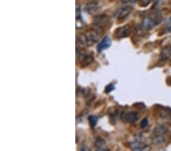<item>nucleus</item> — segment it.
<instances>
[{
    "label": "nucleus",
    "mask_w": 171,
    "mask_h": 151,
    "mask_svg": "<svg viewBox=\"0 0 171 151\" xmlns=\"http://www.w3.org/2000/svg\"><path fill=\"white\" fill-rule=\"evenodd\" d=\"M94 146L99 150H108L107 148H106V142L100 137L96 139L94 142Z\"/></svg>",
    "instance_id": "11"
},
{
    "label": "nucleus",
    "mask_w": 171,
    "mask_h": 151,
    "mask_svg": "<svg viewBox=\"0 0 171 151\" xmlns=\"http://www.w3.org/2000/svg\"><path fill=\"white\" fill-rule=\"evenodd\" d=\"M78 61L82 66H87L94 61V54L91 51H87L85 50H80V52L77 51Z\"/></svg>",
    "instance_id": "2"
},
{
    "label": "nucleus",
    "mask_w": 171,
    "mask_h": 151,
    "mask_svg": "<svg viewBox=\"0 0 171 151\" xmlns=\"http://www.w3.org/2000/svg\"><path fill=\"white\" fill-rule=\"evenodd\" d=\"M114 88H115V87H114L113 84L110 83V84H109V85H108L106 87V90H105V92L108 93H109V92L112 91V90H113Z\"/></svg>",
    "instance_id": "15"
},
{
    "label": "nucleus",
    "mask_w": 171,
    "mask_h": 151,
    "mask_svg": "<svg viewBox=\"0 0 171 151\" xmlns=\"http://www.w3.org/2000/svg\"><path fill=\"white\" fill-rule=\"evenodd\" d=\"M129 147L133 150H144L148 148V145L141 140H136L129 143Z\"/></svg>",
    "instance_id": "7"
},
{
    "label": "nucleus",
    "mask_w": 171,
    "mask_h": 151,
    "mask_svg": "<svg viewBox=\"0 0 171 151\" xmlns=\"http://www.w3.org/2000/svg\"><path fill=\"white\" fill-rule=\"evenodd\" d=\"M166 131H167V128L164 125H158L154 128L153 134H154V136H165Z\"/></svg>",
    "instance_id": "12"
},
{
    "label": "nucleus",
    "mask_w": 171,
    "mask_h": 151,
    "mask_svg": "<svg viewBox=\"0 0 171 151\" xmlns=\"http://www.w3.org/2000/svg\"><path fill=\"white\" fill-rule=\"evenodd\" d=\"M132 12V7L129 6V5H126V6L121 7L120 9H119L115 12L114 16L118 20H124L131 14Z\"/></svg>",
    "instance_id": "5"
},
{
    "label": "nucleus",
    "mask_w": 171,
    "mask_h": 151,
    "mask_svg": "<svg viewBox=\"0 0 171 151\" xmlns=\"http://www.w3.org/2000/svg\"><path fill=\"white\" fill-rule=\"evenodd\" d=\"M130 32H131L130 26L129 25H124V26L118 28L117 29L115 30V31H114V35H115L116 38L122 39L129 36Z\"/></svg>",
    "instance_id": "6"
},
{
    "label": "nucleus",
    "mask_w": 171,
    "mask_h": 151,
    "mask_svg": "<svg viewBox=\"0 0 171 151\" xmlns=\"http://www.w3.org/2000/svg\"><path fill=\"white\" fill-rule=\"evenodd\" d=\"M132 0H121V2H123V3H129V2H131Z\"/></svg>",
    "instance_id": "16"
},
{
    "label": "nucleus",
    "mask_w": 171,
    "mask_h": 151,
    "mask_svg": "<svg viewBox=\"0 0 171 151\" xmlns=\"http://www.w3.org/2000/svg\"><path fill=\"white\" fill-rule=\"evenodd\" d=\"M100 38V32L96 29H91L85 33L79 34L77 40L82 46H92L97 43Z\"/></svg>",
    "instance_id": "1"
},
{
    "label": "nucleus",
    "mask_w": 171,
    "mask_h": 151,
    "mask_svg": "<svg viewBox=\"0 0 171 151\" xmlns=\"http://www.w3.org/2000/svg\"><path fill=\"white\" fill-rule=\"evenodd\" d=\"M169 23H171V17L169 18Z\"/></svg>",
    "instance_id": "18"
},
{
    "label": "nucleus",
    "mask_w": 171,
    "mask_h": 151,
    "mask_svg": "<svg viewBox=\"0 0 171 151\" xmlns=\"http://www.w3.org/2000/svg\"><path fill=\"white\" fill-rule=\"evenodd\" d=\"M111 43H112V42H111V39L109 38L108 36H106V37L99 43L98 46H97V51L100 53L103 51H104V50L107 49L111 45Z\"/></svg>",
    "instance_id": "9"
},
{
    "label": "nucleus",
    "mask_w": 171,
    "mask_h": 151,
    "mask_svg": "<svg viewBox=\"0 0 171 151\" xmlns=\"http://www.w3.org/2000/svg\"><path fill=\"white\" fill-rule=\"evenodd\" d=\"M109 23V17L106 16H99L96 17L94 20V25L95 29L99 32H102Z\"/></svg>",
    "instance_id": "3"
},
{
    "label": "nucleus",
    "mask_w": 171,
    "mask_h": 151,
    "mask_svg": "<svg viewBox=\"0 0 171 151\" xmlns=\"http://www.w3.org/2000/svg\"><path fill=\"white\" fill-rule=\"evenodd\" d=\"M86 10L91 15L97 14L100 11V6L97 5V2H91V3H88L86 5Z\"/></svg>",
    "instance_id": "10"
},
{
    "label": "nucleus",
    "mask_w": 171,
    "mask_h": 151,
    "mask_svg": "<svg viewBox=\"0 0 171 151\" xmlns=\"http://www.w3.org/2000/svg\"><path fill=\"white\" fill-rule=\"evenodd\" d=\"M160 22V16L158 15L148 16L142 22V27L145 29H151L156 25H158Z\"/></svg>",
    "instance_id": "4"
},
{
    "label": "nucleus",
    "mask_w": 171,
    "mask_h": 151,
    "mask_svg": "<svg viewBox=\"0 0 171 151\" xmlns=\"http://www.w3.org/2000/svg\"><path fill=\"white\" fill-rule=\"evenodd\" d=\"M136 1H140V0H136Z\"/></svg>",
    "instance_id": "19"
},
{
    "label": "nucleus",
    "mask_w": 171,
    "mask_h": 151,
    "mask_svg": "<svg viewBox=\"0 0 171 151\" xmlns=\"http://www.w3.org/2000/svg\"><path fill=\"white\" fill-rule=\"evenodd\" d=\"M148 119L147 118H144L143 120L142 121V122H141V128H145V127L148 126Z\"/></svg>",
    "instance_id": "14"
},
{
    "label": "nucleus",
    "mask_w": 171,
    "mask_h": 151,
    "mask_svg": "<svg viewBox=\"0 0 171 151\" xmlns=\"http://www.w3.org/2000/svg\"><path fill=\"white\" fill-rule=\"evenodd\" d=\"M139 119V114L136 111H130L124 115V120L129 124L136 123Z\"/></svg>",
    "instance_id": "8"
},
{
    "label": "nucleus",
    "mask_w": 171,
    "mask_h": 151,
    "mask_svg": "<svg viewBox=\"0 0 171 151\" xmlns=\"http://www.w3.org/2000/svg\"><path fill=\"white\" fill-rule=\"evenodd\" d=\"M165 31H166V32H171V26L166 28V30H165Z\"/></svg>",
    "instance_id": "17"
},
{
    "label": "nucleus",
    "mask_w": 171,
    "mask_h": 151,
    "mask_svg": "<svg viewBox=\"0 0 171 151\" xmlns=\"http://www.w3.org/2000/svg\"><path fill=\"white\" fill-rule=\"evenodd\" d=\"M88 121L91 128H94L97 123V118L95 115H91L88 117Z\"/></svg>",
    "instance_id": "13"
}]
</instances>
